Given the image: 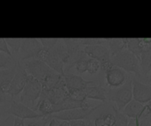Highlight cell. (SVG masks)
Masks as SVG:
<instances>
[{"mask_svg":"<svg viewBox=\"0 0 151 126\" xmlns=\"http://www.w3.org/2000/svg\"><path fill=\"white\" fill-rule=\"evenodd\" d=\"M146 107H147V111L151 115V101H149L147 104H146Z\"/></svg>","mask_w":151,"mask_h":126,"instance_id":"obj_38","label":"cell"},{"mask_svg":"<svg viewBox=\"0 0 151 126\" xmlns=\"http://www.w3.org/2000/svg\"><path fill=\"white\" fill-rule=\"evenodd\" d=\"M60 126H70V123L68 121H62L60 122Z\"/></svg>","mask_w":151,"mask_h":126,"instance_id":"obj_39","label":"cell"},{"mask_svg":"<svg viewBox=\"0 0 151 126\" xmlns=\"http://www.w3.org/2000/svg\"><path fill=\"white\" fill-rule=\"evenodd\" d=\"M34 110L44 116H49L54 114V104L47 99H39Z\"/></svg>","mask_w":151,"mask_h":126,"instance_id":"obj_21","label":"cell"},{"mask_svg":"<svg viewBox=\"0 0 151 126\" xmlns=\"http://www.w3.org/2000/svg\"><path fill=\"white\" fill-rule=\"evenodd\" d=\"M100 69H101L100 62L97 59H89V60H88V67H87V72L91 76H93L95 74H97Z\"/></svg>","mask_w":151,"mask_h":126,"instance_id":"obj_26","label":"cell"},{"mask_svg":"<svg viewBox=\"0 0 151 126\" xmlns=\"http://www.w3.org/2000/svg\"><path fill=\"white\" fill-rule=\"evenodd\" d=\"M139 61H140L142 78L146 80L149 74V68L151 65V44L147 45L144 49Z\"/></svg>","mask_w":151,"mask_h":126,"instance_id":"obj_19","label":"cell"},{"mask_svg":"<svg viewBox=\"0 0 151 126\" xmlns=\"http://www.w3.org/2000/svg\"><path fill=\"white\" fill-rule=\"evenodd\" d=\"M84 51L90 59H97L101 65H104L111 61L110 51L105 44L85 46Z\"/></svg>","mask_w":151,"mask_h":126,"instance_id":"obj_10","label":"cell"},{"mask_svg":"<svg viewBox=\"0 0 151 126\" xmlns=\"http://www.w3.org/2000/svg\"><path fill=\"white\" fill-rule=\"evenodd\" d=\"M38 39L40 43L42 44L43 47L47 51L52 50L60 40L58 38H38Z\"/></svg>","mask_w":151,"mask_h":126,"instance_id":"obj_27","label":"cell"},{"mask_svg":"<svg viewBox=\"0 0 151 126\" xmlns=\"http://www.w3.org/2000/svg\"><path fill=\"white\" fill-rule=\"evenodd\" d=\"M149 122H150V123H151V115H150V118H149Z\"/></svg>","mask_w":151,"mask_h":126,"instance_id":"obj_42","label":"cell"},{"mask_svg":"<svg viewBox=\"0 0 151 126\" xmlns=\"http://www.w3.org/2000/svg\"><path fill=\"white\" fill-rule=\"evenodd\" d=\"M128 77L129 76H127L124 69L115 65L105 72L106 83L111 88H118L122 86L127 81Z\"/></svg>","mask_w":151,"mask_h":126,"instance_id":"obj_12","label":"cell"},{"mask_svg":"<svg viewBox=\"0 0 151 126\" xmlns=\"http://www.w3.org/2000/svg\"><path fill=\"white\" fill-rule=\"evenodd\" d=\"M136 120H137V126H151V124H142V123H139V117H137Z\"/></svg>","mask_w":151,"mask_h":126,"instance_id":"obj_40","label":"cell"},{"mask_svg":"<svg viewBox=\"0 0 151 126\" xmlns=\"http://www.w3.org/2000/svg\"><path fill=\"white\" fill-rule=\"evenodd\" d=\"M70 126H86V120H75V121H70L69 122Z\"/></svg>","mask_w":151,"mask_h":126,"instance_id":"obj_34","label":"cell"},{"mask_svg":"<svg viewBox=\"0 0 151 126\" xmlns=\"http://www.w3.org/2000/svg\"><path fill=\"white\" fill-rule=\"evenodd\" d=\"M42 89V83L38 79L29 75L26 86L20 98V102L34 110L36 107V101L39 100L41 96Z\"/></svg>","mask_w":151,"mask_h":126,"instance_id":"obj_3","label":"cell"},{"mask_svg":"<svg viewBox=\"0 0 151 126\" xmlns=\"http://www.w3.org/2000/svg\"><path fill=\"white\" fill-rule=\"evenodd\" d=\"M66 88L68 92L75 90H84L88 86L94 85L96 83L94 81H88L84 79L81 76L74 75L69 72H66L64 75Z\"/></svg>","mask_w":151,"mask_h":126,"instance_id":"obj_13","label":"cell"},{"mask_svg":"<svg viewBox=\"0 0 151 126\" xmlns=\"http://www.w3.org/2000/svg\"><path fill=\"white\" fill-rule=\"evenodd\" d=\"M101 105L91 107H83V108H75L70 110L62 111L57 114L52 115V118H56L61 121H75V120H85L88 118L91 114H93L96 109L101 107Z\"/></svg>","mask_w":151,"mask_h":126,"instance_id":"obj_7","label":"cell"},{"mask_svg":"<svg viewBox=\"0 0 151 126\" xmlns=\"http://www.w3.org/2000/svg\"><path fill=\"white\" fill-rule=\"evenodd\" d=\"M51 119H52V115L45 116V117L40 118L39 120L36 121V122H29L27 124V126H45L50 122Z\"/></svg>","mask_w":151,"mask_h":126,"instance_id":"obj_29","label":"cell"},{"mask_svg":"<svg viewBox=\"0 0 151 126\" xmlns=\"http://www.w3.org/2000/svg\"><path fill=\"white\" fill-rule=\"evenodd\" d=\"M43 48L44 47L38 38H22L21 50L14 58L19 61L34 59Z\"/></svg>","mask_w":151,"mask_h":126,"instance_id":"obj_5","label":"cell"},{"mask_svg":"<svg viewBox=\"0 0 151 126\" xmlns=\"http://www.w3.org/2000/svg\"><path fill=\"white\" fill-rule=\"evenodd\" d=\"M88 60H89V58L88 59H80L79 61H78L77 63H76L75 69H76V71L78 72V74L82 75L85 72H87Z\"/></svg>","mask_w":151,"mask_h":126,"instance_id":"obj_28","label":"cell"},{"mask_svg":"<svg viewBox=\"0 0 151 126\" xmlns=\"http://www.w3.org/2000/svg\"><path fill=\"white\" fill-rule=\"evenodd\" d=\"M69 94V98L77 100L79 102H85L86 101V91L84 90H75V91H70L68 92Z\"/></svg>","mask_w":151,"mask_h":126,"instance_id":"obj_25","label":"cell"},{"mask_svg":"<svg viewBox=\"0 0 151 126\" xmlns=\"http://www.w3.org/2000/svg\"><path fill=\"white\" fill-rule=\"evenodd\" d=\"M60 122L58 119L56 118H52L50 122H48V126H60Z\"/></svg>","mask_w":151,"mask_h":126,"instance_id":"obj_35","label":"cell"},{"mask_svg":"<svg viewBox=\"0 0 151 126\" xmlns=\"http://www.w3.org/2000/svg\"><path fill=\"white\" fill-rule=\"evenodd\" d=\"M62 41L67 46L69 60L65 69V73L69 72V69L75 67L76 63L83 59H88L89 57L86 54L84 51V45L81 44L80 38H63ZM90 59V58H89Z\"/></svg>","mask_w":151,"mask_h":126,"instance_id":"obj_4","label":"cell"},{"mask_svg":"<svg viewBox=\"0 0 151 126\" xmlns=\"http://www.w3.org/2000/svg\"><path fill=\"white\" fill-rule=\"evenodd\" d=\"M22 63L28 75L32 76L40 82H42L51 72L53 71L46 63L35 58L30 59L28 61H22Z\"/></svg>","mask_w":151,"mask_h":126,"instance_id":"obj_6","label":"cell"},{"mask_svg":"<svg viewBox=\"0 0 151 126\" xmlns=\"http://www.w3.org/2000/svg\"><path fill=\"white\" fill-rule=\"evenodd\" d=\"M17 59L14 56H9L6 53L0 52V69H10L17 64Z\"/></svg>","mask_w":151,"mask_h":126,"instance_id":"obj_22","label":"cell"},{"mask_svg":"<svg viewBox=\"0 0 151 126\" xmlns=\"http://www.w3.org/2000/svg\"><path fill=\"white\" fill-rule=\"evenodd\" d=\"M48 56H49V51H47V50H45V48H43L39 52H38V54L37 55V57L35 58V59H39V60H41V61H43V62H46V60H47V59H48Z\"/></svg>","mask_w":151,"mask_h":126,"instance_id":"obj_32","label":"cell"},{"mask_svg":"<svg viewBox=\"0 0 151 126\" xmlns=\"http://www.w3.org/2000/svg\"><path fill=\"white\" fill-rule=\"evenodd\" d=\"M0 52L6 53L9 56H13V53L10 51V48L6 41V38H0Z\"/></svg>","mask_w":151,"mask_h":126,"instance_id":"obj_30","label":"cell"},{"mask_svg":"<svg viewBox=\"0 0 151 126\" xmlns=\"http://www.w3.org/2000/svg\"><path fill=\"white\" fill-rule=\"evenodd\" d=\"M41 83H42L43 90H51L54 88L66 86L64 76L55 72L54 70L51 72Z\"/></svg>","mask_w":151,"mask_h":126,"instance_id":"obj_15","label":"cell"},{"mask_svg":"<svg viewBox=\"0 0 151 126\" xmlns=\"http://www.w3.org/2000/svg\"><path fill=\"white\" fill-rule=\"evenodd\" d=\"M28 77L29 75L24 68V65L22 61H19L17 62V70H16V74L12 81L11 84V87H10V91L8 95L12 98L19 95L21 92H23L27 81H28Z\"/></svg>","mask_w":151,"mask_h":126,"instance_id":"obj_8","label":"cell"},{"mask_svg":"<svg viewBox=\"0 0 151 126\" xmlns=\"http://www.w3.org/2000/svg\"><path fill=\"white\" fill-rule=\"evenodd\" d=\"M102 115L104 118L105 125L106 126H112L113 123L115 122V115L108 113V114H102Z\"/></svg>","mask_w":151,"mask_h":126,"instance_id":"obj_31","label":"cell"},{"mask_svg":"<svg viewBox=\"0 0 151 126\" xmlns=\"http://www.w3.org/2000/svg\"><path fill=\"white\" fill-rule=\"evenodd\" d=\"M112 109L115 115V122L113 123L112 126H127L129 122L128 117L122 111H119L116 108V107L113 106Z\"/></svg>","mask_w":151,"mask_h":126,"instance_id":"obj_23","label":"cell"},{"mask_svg":"<svg viewBox=\"0 0 151 126\" xmlns=\"http://www.w3.org/2000/svg\"><path fill=\"white\" fill-rule=\"evenodd\" d=\"M0 117H1V115H0ZM0 125H1V124H0Z\"/></svg>","mask_w":151,"mask_h":126,"instance_id":"obj_43","label":"cell"},{"mask_svg":"<svg viewBox=\"0 0 151 126\" xmlns=\"http://www.w3.org/2000/svg\"><path fill=\"white\" fill-rule=\"evenodd\" d=\"M14 126H25L24 120L23 119H21V118H18V117H15L14 118Z\"/></svg>","mask_w":151,"mask_h":126,"instance_id":"obj_36","label":"cell"},{"mask_svg":"<svg viewBox=\"0 0 151 126\" xmlns=\"http://www.w3.org/2000/svg\"><path fill=\"white\" fill-rule=\"evenodd\" d=\"M108 100L116 103V107L119 111L126 107L133 100L132 94V78L129 76L127 81L118 88H111L108 90Z\"/></svg>","mask_w":151,"mask_h":126,"instance_id":"obj_2","label":"cell"},{"mask_svg":"<svg viewBox=\"0 0 151 126\" xmlns=\"http://www.w3.org/2000/svg\"><path fill=\"white\" fill-rule=\"evenodd\" d=\"M146 109V105L141 104L135 100H132L129 104L126 105V107L123 109V113L128 117V118H137L139 117L140 115L144 112Z\"/></svg>","mask_w":151,"mask_h":126,"instance_id":"obj_17","label":"cell"},{"mask_svg":"<svg viewBox=\"0 0 151 126\" xmlns=\"http://www.w3.org/2000/svg\"><path fill=\"white\" fill-rule=\"evenodd\" d=\"M93 122H94V125L95 126H106L105 125V122H104V118H103V115H102L97 116L94 119Z\"/></svg>","mask_w":151,"mask_h":126,"instance_id":"obj_33","label":"cell"},{"mask_svg":"<svg viewBox=\"0 0 151 126\" xmlns=\"http://www.w3.org/2000/svg\"><path fill=\"white\" fill-rule=\"evenodd\" d=\"M86 126H95V125H94V122H93L90 121V122H87Z\"/></svg>","mask_w":151,"mask_h":126,"instance_id":"obj_41","label":"cell"},{"mask_svg":"<svg viewBox=\"0 0 151 126\" xmlns=\"http://www.w3.org/2000/svg\"><path fill=\"white\" fill-rule=\"evenodd\" d=\"M6 41L13 53V56L14 57L21 50L22 38H6Z\"/></svg>","mask_w":151,"mask_h":126,"instance_id":"obj_24","label":"cell"},{"mask_svg":"<svg viewBox=\"0 0 151 126\" xmlns=\"http://www.w3.org/2000/svg\"><path fill=\"white\" fill-rule=\"evenodd\" d=\"M127 126H137V120H136V118H130Z\"/></svg>","mask_w":151,"mask_h":126,"instance_id":"obj_37","label":"cell"},{"mask_svg":"<svg viewBox=\"0 0 151 126\" xmlns=\"http://www.w3.org/2000/svg\"><path fill=\"white\" fill-rule=\"evenodd\" d=\"M132 94L136 101L144 105L147 104L151 101V84L142 83L135 77L132 78Z\"/></svg>","mask_w":151,"mask_h":126,"instance_id":"obj_11","label":"cell"},{"mask_svg":"<svg viewBox=\"0 0 151 126\" xmlns=\"http://www.w3.org/2000/svg\"><path fill=\"white\" fill-rule=\"evenodd\" d=\"M111 61L115 66L124 69L125 72L133 73L135 77L142 78L139 59L127 49L111 57Z\"/></svg>","mask_w":151,"mask_h":126,"instance_id":"obj_1","label":"cell"},{"mask_svg":"<svg viewBox=\"0 0 151 126\" xmlns=\"http://www.w3.org/2000/svg\"><path fill=\"white\" fill-rule=\"evenodd\" d=\"M85 91L86 94V99L101 100L102 102H106L108 100V90L104 88L101 83L88 86L85 89Z\"/></svg>","mask_w":151,"mask_h":126,"instance_id":"obj_16","label":"cell"},{"mask_svg":"<svg viewBox=\"0 0 151 126\" xmlns=\"http://www.w3.org/2000/svg\"><path fill=\"white\" fill-rule=\"evenodd\" d=\"M147 45L142 38H127V50L133 53L139 60L144 49Z\"/></svg>","mask_w":151,"mask_h":126,"instance_id":"obj_18","label":"cell"},{"mask_svg":"<svg viewBox=\"0 0 151 126\" xmlns=\"http://www.w3.org/2000/svg\"><path fill=\"white\" fill-rule=\"evenodd\" d=\"M6 114L13 115L15 117L21 118V119H40L45 117L39 113H37L32 108L29 107L28 106L24 105L22 102H18L15 100H12L10 104V107L5 111Z\"/></svg>","mask_w":151,"mask_h":126,"instance_id":"obj_9","label":"cell"},{"mask_svg":"<svg viewBox=\"0 0 151 126\" xmlns=\"http://www.w3.org/2000/svg\"><path fill=\"white\" fill-rule=\"evenodd\" d=\"M16 70L17 64L10 69H0V94L1 95H8L12 81L16 74Z\"/></svg>","mask_w":151,"mask_h":126,"instance_id":"obj_14","label":"cell"},{"mask_svg":"<svg viewBox=\"0 0 151 126\" xmlns=\"http://www.w3.org/2000/svg\"><path fill=\"white\" fill-rule=\"evenodd\" d=\"M108 45L111 57L127 49V38H109Z\"/></svg>","mask_w":151,"mask_h":126,"instance_id":"obj_20","label":"cell"}]
</instances>
